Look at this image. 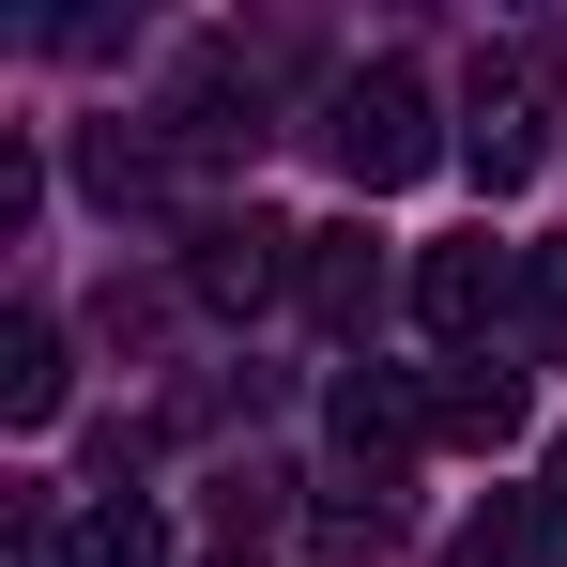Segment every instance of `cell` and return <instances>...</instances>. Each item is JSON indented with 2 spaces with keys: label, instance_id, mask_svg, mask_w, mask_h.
Here are the masks:
<instances>
[{
  "label": "cell",
  "instance_id": "obj_1",
  "mask_svg": "<svg viewBox=\"0 0 567 567\" xmlns=\"http://www.w3.org/2000/svg\"><path fill=\"white\" fill-rule=\"evenodd\" d=\"M322 154L353 169V199H399L430 154H461V138L430 123V78H414V62H369V78L322 93Z\"/></svg>",
  "mask_w": 567,
  "mask_h": 567
},
{
  "label": "cell",
  "instance_id": "obj_2",
  "mask_svg": "<svg viewBox=\"0 0 567 567\" xmlns=\"http://www.w3.org/2000/svg\"><path fill=\"white\" fill-rule=\"evenodd\" d=\"M461 169H475L491 199L553 169V62H537V47H491V62H475V93H461Z\"/></svg>",
  "mask_w": 567,
  "mask_h": 567
},
{
  "label": "cell",
  "instance_id": "obj_3",
  "mask_svg": "<svg viewBox=\"0 0 567 567\" xmlns=\"http://www.w3.org/2000/svg\"><path fill=\"white\" fill-rule=\"evenodd\" d=\"M414 322H430V338H491V353H506V322H522V246H491V230H461V246H430V261H414Z\"/></svg>",
  "mask_w": 567,
  "mask_h": 567
},
{
  "label": "cell",
  "instance_id": "obj_4",
  "mask_svg": "<svg viewBox=\"0 0 567 567\" xmlns=\"http://www.w3.org/2000/svg\"><path fill=\"white\" fill-rule=\"evenodd\" d=\"M185 291L246 322V307H277V291H307V230H277V215H215V230L185 246Z\"/></svg>",
  "mask_w": 567,
  "mask_h": 567
},
{
  "label": "cell",
  "instance_id": "obj_5",
  "mask_svg": "<svg viewBox=\"0 0 567 567\" xmlns=\"http://www.w3.org/2000/svg\"><path fill=\"white\" fill-rule=\"evenodd\" d=\"M338 445H353V475H399L414 445H430V383L353 369V383H338Z\"/></svg>",
  "mask_w": 567,
  "mask_h": 567
},
{
  "label": "cell",
  "instance_id": "obj_6",
  "mask_svg": "<svg viewBox=\"0 0 567 567\" xmlns=\"http://www.w3.org/2000/svg\"><path fill=\"white\" fill-rule=\"evenodd\" d=\"M430 430H445V445H475V461H491V445H522V369H506V353L445 369V383H430Z\"/></svg>",
  "mask_w": 567,
  "mask_h": 567
},
{
  "label": "cell",
  "instance_id": "obj_7",
  "mask_svg": "<svg viewBox=\"0 0 567 567\" xmlns=\"http://www.w3.org/2000/svg\"><path fill=\"white\" fill-rule=\"evenodd\" d=\"M307 307H322L338 338L383 322V246H369V230H307Z\"/></svg>",
  "mask_w": 567,
  "mask_h": 567
},
{
  "label": "cell",
  "instance_id": "obj_8",
  "mask_svg": "<svg viewBox=\"0 0 567 567\" xmlns=\"http://www.w3.org/2000/svg\"><path fill=\"white\" fill-rule=\"evenodd\" d=\"M47 567H169V522H154L138 491H107L93 522H62V553H47Z\"/></svg>",
  "mask_w": 567,
  "mask_h": 567
},
{
  "label": "cell",
  "instance_id": "obj_9",
  "mask_svg": "<svg viewBox=\"0 0 567 567\" xmlns=\"http://www.w3.org/2000/svg\"><path fill=\"white\" fill-rule=\"evenodd\" d=\"M307 522H322V553H338V567H369V553H399V475H338V491H322Z\"/></svg>",
  "mask_w": 567,
  "mask_h": 567
},
{
  "label": "cell",
  "instance_id": "obj_10",
  "mask_svg": "<svg viewBox=\"0 0 567 567\" xmlns=\"http://www.w3.org/2000/svg\"><path fill=\"white\" fill-rule=\"evenodd\" d=\"M506 369H567V246H522V322H506Z\"/></svg>",
  "mask_w": 567,
  "mask_h": 567
},
{
  "label": "cell",
  "instance_id": "obj_11",
  "mask_svg": "<svg viewBox=\"0 0 567 567\" xmlns=\"http://www.w3.org/2000/svg\"><path fill=\"white\" fill-rule=\"evenodd\" d=\"M47 414H62V338L0 322V430H47Z\"/></svg>",
  "mask_w": 567,
  "mask_h": 567
},
{
  "label": "cell",
  "instance_id": "obj_12",
  "mask_svg": "<svg viewBox=\"0 0 567 567\" xmlns=\"http://www.w3.org/2000/svg\"><path fill=\"white\" fill-rule=\"evenodd\" d=\"M537 506H553V537H567V445H553V491H537Z\"/></svg>",
  "mask_w": 567,
  "mask_h": 567
},
{
  "label": "cell",
  "instance_id": "obj_13",
  "mask_svg": "<svg viewBox=\"0 0 567 567\" xmlns=\"http://www.w3.org/2000/svg\"><path fill=\"white\" fill-rule=\"evenodd\" d=\"M230 567H246V553H230Z\"/></svg>",
  "mask_w": 567,
  "mask_h": 567
}]
</instances>
